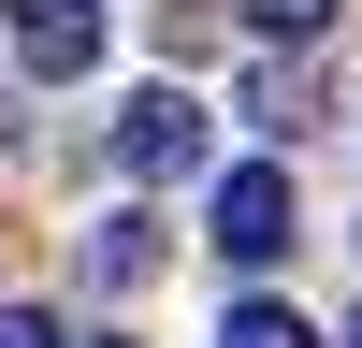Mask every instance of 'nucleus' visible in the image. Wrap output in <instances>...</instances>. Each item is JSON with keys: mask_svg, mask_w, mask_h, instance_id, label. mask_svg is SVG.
Listing matches in <instances>:
<instances>
[{"mask_svg": "<svg viewBox=\"0 0 362 348\" xmlns=\"http://www.w3.org/2000/svg\"><path fill=\"white\" fill-rule=\"evenodd\" d=\"M15 58H29L44 87L102 73V0H15Z\"/></svg>", "mask_w": 362, "mask_h": 348, "instance_id": "7ed1b4c3", "label": "nucleus"}, {"mask_svg": "<svg viewBox=\"0 0 362 348\" xmlns=\"http://www.w3.org/2000/svg\"><path fill=\"white\" fill-rule=\"evenodd\" d=\"M276 247H290V174H276V160L218 174V261H247V276H261Z\"/></svg>", "mask_w": 362, "mask_h": 348, "instance_id": "f03ea898", "label": "nucleus"}, {"mask_svg": "<svg viewBox=\"0 0 362 348\" xmlns=\"http://www.w3.org/2000/svg\"><path fill=\"white\" fill-rule=\"evenodd\" d=\"M0 348H58V319L44 305H0Z\"/></svg>", "mask_w": 362, "mask_h": 348, "instance_id": "0eeeda50", "label": "nucleus"}, {"mask_svg": "<svg viewBox=\"0 0 362 348\" xmlns=\"http://www.w3.org/2000/svg\"><path fill=\"white\" fill-rule=\"evenodd\" d=\"M218 348H319V334L276 305V290H247V305H218Z\"/></svg>", "mask_w": 362, "mask_h": 348, "instance_id": "39448f33", "label": "nucleus"}, {"mask_svg": "<svg viewBox=\"0 0 362 348\" xmlns=\"http://www.w3.org/2000/svg\"><path fill=\"white\" fill-rule=\"evenodd\" d=\"M348 348H362V319H348Z\"/></svg>", "mask_w": 362, "mask_h": 348, "instance_id": "6e6552de", "label": "nucleus"}, {"mask_svg": "<svg viewBox=\"0 0 362 348\" xmlns=\"http://www.w3.org/2000/svg\"><path fill=\"white\" fill-rule=\"evenodd\" d=\"M247 29H261V44H319V29H334V0H247Z\"/></svg>", "mask_w": 362, "mask_h": 348, "instance_id": "423d86ee", "label": "nucleus"}, {"mask_svg": "<svg viewBox=\"0 0 362 348\" xmlns=\"http://www.w3.org/2000/svg\"><path fill=\"white\" fill-rule=\"evenodd\" d=\"M145 276H160V218H145V203H116V218L87 232V290H116V305H131Z\"/></svg>", "mask_w": 362, "mask_h": 348, "instance_id": "20e7f679", "label": "nucleus"}, {"mask_svg": "<svg viewBox=\"0 0 362 348\" xmlns=\"http://www.w3.org/2000/svg\"><path fill=\"white\" fill-rule=\"evenodd\" d=\"M203 160V102L189 87H131L116 102V174H189Z\"/></svg>", "mask_w": 362, "mask_h": 348, "instance_id": "f257e3e1", "label": "nucleus"}]
</instances>
